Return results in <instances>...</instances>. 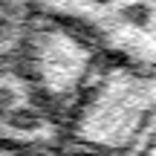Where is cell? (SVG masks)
I'll list each match as a JSON object with an SVG mask.
<instances>
[{
	"mask_svg": "<svg viewBox=\"0 0 156 156\" xmlns=\"http://www.w3.org/2000/svg\"><path fill=\"white\" fill-rule=\"evenodd\" d=\"M98 98L110 107L87 110L84 119H119L101 136H95V151L107 156H156V64H139L130 73H113L104 78Z\"/></svg>",
	"mask_w": 156,
	"mask_h": 156,
	"instance_id": "6da1fadb",
	"label": "cell"
},
{
	"mask_svg": "<svg viewBox=\"0 0 156 156\" xmlns=\"http://www.w3.org/2000/svg\"><path fill=\"white\" fill-rule=\"evenodd\" d=\"M0 156H46V153H35V151H20V147H0ZM61 156V153H58ZM64 156H107L101 151H84V153H64Z\"/></svg>",
	"mask_w": 156,
	"mask_h": 156,
	"instance_id": "7a4b0ae2",
	"label": "cell"
}]
</instances>
